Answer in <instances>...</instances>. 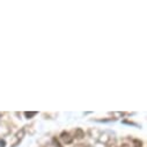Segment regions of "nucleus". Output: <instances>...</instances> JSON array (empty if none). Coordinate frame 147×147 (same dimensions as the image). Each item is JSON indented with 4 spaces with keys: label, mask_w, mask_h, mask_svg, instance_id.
Returning <instances> with one entry per match:
<instances>
[{
    "label": "nucleus",
    "mask_w": 147,
    "mask_h": 147,
    "mask_svg": "<svg viewBox=\"0 0 147 147\" xmlns=\"http://www.w3.org/2000/svg\"><path fill=\"white\" fill-rule=\"evenodd\" d=\"M53 142H55V145H56L55 147H61V146H60V144L58 142V140H57L56 138H53Z\"/></svg>",
    "instance_id": "4"
},
{
    "label": "nucleus",
    "mask_w": 147,
    "mask_h": 147,
    "mask_svg": "<svg viewBox=\"0 0 147 147\" xmlns=\"http://www.w3.org/2000/svg\"><path fill=\"white\" fill-rule=\"evenodd\" d=\"M60 138H61V140H63L65 144H71L72 140H73V138H72V137L69 136V133H67V132H63L61 136H60Z\"/></svg>",
    "instance_id": "1"
},
{
    "label": "nucleus",
    "mask_w": 147,
    "mask_h": 147,
    "mask_svg": "<svg viewBox=\"0 0 147 147\" xmlns=\"http://www.w3.org/2000/svg\"><path fill=\"white\" fill-rule=\"evenodd\" d=\"M76 137H77V138H79V139L84 138V137H85L84 131H82L81 129H77V130H76Z\"/></svg>",
    "instance_id": "2"
},
{
    "label": "nucleus",
    "mask_w": 147,
    "mask_h": 147,
    "mask_svg": "<svg viewBox=\"0 0 147 147\" xmlns=\"http://www.w3.org/2000/svg\"><path fill=\"white\" fill-rule=\"evenodd\" d=\"M24 115H26V116L29 118V117H32V116H35V115H36V113H26Z\"/></svg>",
    "instance_id": "3"
},
{
    "label": "nucleus",
    "mask_w": 147,
    "mask_h": 147,
    "mask_svg": "<svg viewBox=\"0 0 147 147\" xmlns=\"http://www.w3.org/2000/svg\"><path fill=\"white\" fill-rule=\"evenodd\" d=\"M48 147H55V146H48Z\"/></svg>",
    "instance_id": "5"
}]
</instances>
